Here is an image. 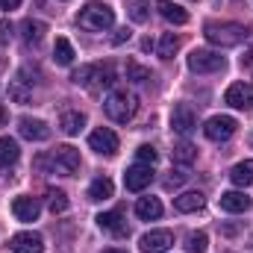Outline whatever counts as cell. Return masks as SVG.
Listing matches in <instances>:
<instances>
[{
  "label": "cell",
  "mask_w": 253,
  "mask_h": 253,
  "mask_svg": "<svg viewBox=\"0 0 253 253\" xmlns=\"http://www.w3.org/2000/svg\"><path fill=\"white\" fill-rule=\"evenodd\" d=\"M203 36L218 44V47H236L242 42H248V27L245 24H236V21H209L203 27Z\"/></svg>",
  "instance_id": "6da1fadb"
},
{
  "label": "cell",
  "mask_w": 253,
  "mask_h": 253,
  "mask_svg": "<svg viewBox=\"0 0 253 253\" xmlns=\"http://www.w3.org/2000/svg\"><path fill=\"white\" fill-rule=\"evenodd\" d=\"M77 21H80V27H85V30L103 33V30H109V27L115 24V9H112L109 3H100V0H88V3L80 9Z\"/></svg>",
  "instance_id": "7a4b0ae2"
},
{
  "label": "cell",
  "mask_w": 253,
  "mask_h": 253,
  "mask_svg": "<svg viewBox=\"0 0 253 253\" xmlns=\"http://www.w3.org/2000/svg\"><path fill=\"white\" fill-rule=\"evenodd\" d=\"M103 109H106V115H109L115 124H126V121L135 115L138 100H135V94H129V91H124V88H118V91H112V94L103 100Z\"/></svg>",
  "instance_id": "3957f363"
},
{
  "label": "cell",
  "mask_w": 253,
  "mask_h": 253,
  "mask_svg": "<svg viewBox=\"0 0 253 253\" xmlns=\"http://www.w3.org/2000/svg\"><path fill=\"white\" fill-rule=\"evenodd\" d=\"M224 56L221 53H215V50H203V47H197V50H191L189 53V68L194 74H215V71H224Z\"/></svg>",
  "instance_id": "277c9868"
},
{
  "label": "cell",
  "mask_w": 253,
  "mask_h": 253,
  "mask_svg": "<svg viewBox=\"0 0 253 253\" xmlns=\"http://www.w3.org/2000/svg\"><path fill=\"white\" fill-rule=\"evenodd\" d=\"M50 165H53V171H59V174H65V177L77 174V171H80V150L71 147V144L56 147V150L50 153Z\"/></svg>",
  "instance_id": "5b68a950"
},
{
  "label": "cell",
  "mask_w": 253,
  "mask_h": 253,
  "mask_svg": "<svg viewBox=\"0 0 253 253\" xmlns=\"http://www.w3.org/2000/svg\"><path fill=\"white\" fill-rule=\"evenodd\" d=\"M88 147L100 156H115L118 153V135L109 129V126H97L91 135H88Z\"/></svg>",
  "instance_id": "8992f818"
},
{
  "label": "cell",
  "mask_w": 253,
  "mask_h": 253,
  "mask_svg": "<svg viewBox=\"0 0 253 253\" xmlns=\"http://www.w3.org/2000/svg\"><path fill=\"white\" fill-rule=\"evenodd\" d=\"M236 126H239L236 124V118H230V115H215V118L206 121L203 132H206L209 141H227V138H233Z\"/></svg>",
  "instance_id": "52a82bcc"
},
{
  "label": "cell",
  "mask_w": 253,
  "mask_h": 253,
  "mask_svg": "<svg viewBox=\"0 0 253 253\" xmlns=\"http://www.w3.org/2000/svg\"><path fill=\"white\" fill-rule=\"evenodd\" d=\"M171 245H174V233H171V230H150V233H144L141 242H138L141 253H165Z\"/></svg>",
  "instance_id": "ba28073f"
},
{
  "label": "cell",
  "mask_w": 253,
  "mask_h": 253,
  "mask_svg": "<svg viewBox=\"0 0 253 253\" xmlns=\"http://www.w3.org/2000/svg\"><path fill=\"white\" fill-rule=\"evenodd\" d=\"M171 129L180 132V135H189V132L197 129V115H194V109H191L189 103H177L174 106V112H171Z\"/></svg>",
  "instance_id": "9c48e42d"
},
{
  "label": "cell",
  "mask_w": 253,
  "mask_h": 253,
  "mask_svg": "<svg viewBox=\"0 0 253 253\" xmlns=\"http://www.w3.org/2000/svg\"><path fill=\"white\" fill-rule=\"evenodd\" d=\"M153 183V165H132V168H126L124 174V186L129 191H144L147 186Z\"/></svg>",
  "instance_id": "30bf717a"
},
{
  "label": "cell",
  "mask_w": 253,
  "mask_h": 253,
  "mask_svg": "<svg viewBox=\"0 0 253 253\" xmlns=\"http://www.w3.org/2000/svg\"><path fill=\"white\" fill-rule=\"evenodd\" d=\"M224 100H227V106H233V109H251L253 106V85H248V83H233V85L227 88Z\"/></svg>",
  "instance_id": "8fae6325"
},
{
  "label": "cell",
  "mask_w": 253,
  "mask_h": 253,
  "mask_svg": "<svg viewBox=\"0 0 253 253\" xmlns=\"http://www.w3.org/2000/svg\"><path fill=\"white\" fill-rule=\"evenodd\" d=\"M9 248L12 253H44V242L39 233H15Z\"/></svg>",
  "instance_id": "7c38bea8"
},
{
  "label": "cell",
  "mask_w": 253,
  "mask_h": 253,
  "mask_svg": "<svg viewBox=\"0 0 253 253\" xmlns=\"http://www.w3.org/2000/svg\"><path fill=\"white\" fill-rule=\"evenodd\" d=\"M18 132L24 138H30V141H47L50 138V126L42 118H21L18 121Z\"/></svg>",
  "instance_id": "4fadbf2b"
},
{
  "label": "cell",
  "mask_w": 253,
  "mask_h": 253,
  "mask_svg": "<svg viewBox=\"0 0 253 253\" xmlns=\"http://www.w3.org/2000/svg\"><path fill=\"white\" fill-rule=\"evenodd\" d=\"M12 212H15V218L18 221H36L39 218V212H42V203L36 200V197H15L12 200Z\"/></svg>",
  "instance_id": "5bb4252c"
},
{
  "label": "cell",
  "mask_w": 253,
  "mask_h": 253,
  "mask_svg": "<svg viewBox=\"0 0 253 253\" xmlns=\"http://www.w3.org/2000/svg\"><path fill=\"white\" fill-rule=\"evenodd\" d=\"M221 209L224 212H248L251 209V197L245 191H224L221 194Z\"/></svg>",
  "instance_id": "9a60e30c"
},
{
  "label": "cell",
  "mask_w": 253,
  "mask_h": 253,
  "mask_svg": "<svg viewBox=\"0 0 253 253\" xmlns=\"http://www.w3.org/2000/svg\"><path fill=\"white\" fill-rule=\"evenodd\" d=\"M135 215H138L141 221H156V218H162V200H159V197H138Z\"/></svg>",
  "instance_id": "2e32d148"
},
{
  "label": "cell",
  "mask_w": 253,
  "mask_h": 253,
  "mask_svg": "<svg viewBox=\"0 0 253 253\" xmlns=\"http://www.w3.org/2000/svg\"><path fill=\"white\" fill-rule=\"evenodd\" d=\"M156 9H159V15L165 18V21H171V24H189V12L183 9V6H177V3H171V0H159L156 3Z\"/></svg>",
  "instance_id": "e0dca14e"
},
{
  "label": "cell",
  "mask_w": 253,
  "mask_h": 253,
  "mask_svg": "<svg viewBox=\"0 0 253 253\" xmlns=\"http://www.w3.org/2000/svg\"><path fill=\"white\" fill-rule=\"evenodd\" d=\"M44 33H47V24H44V21L27 18V21L21 24V36H24V42H27V44H39V42L44 39Z\"/></svg>",
  "instance_id": "ac0fdd59"
},
{
  "label": "cell",
  "mask_w": 253,
  "mask_h": 253,
  "mask_svg": "<svg viewBox=\"0 0 253 253\" xmlns=\"http://www.w3.org/2000/svg\"><path fill=\"white\" fill-rule=\"evenodd\" d=\"M203 203H206V197L200 191H183L180 197H174L177 212H197V209H203Z\"/></svg>",
  "instance_id": "d6986e66"
},
{
  "label": "cell",
  "mask_w": 253,
  "mask_h": 253,
  "mask_svg": "<svg viewBox=\"0 0 253 253\" xmlns=\"http://www.w3.org/2000/svg\"><path fill=\"white\" fill-rule=\"evenodd\" d=\"M230 180H233V186H239V189H248V186H253V159H245V162L233 165Z\"/></svg>",
  "instance_id": "ffe728a7"
},
{
  "label": "cell",
  "mask_w": 253,
  "mask_h": 253,
  "mask_svg": "<svg viewBox=\"0 0 253 253\" xmlns=\"http://www.w3.org/2000/svg\"><path fill=\"white\" fill-rule=\"evenodd\" d=\"M18 156H21L18 141H15V138H9V135H3V138H0V168L15 165V162H18Z\"/></svg>",
  "instance_id": "44dd1931"
},
{
  "label": "cell",
  "mask_w": 253,
  "mask_h": 253,
  "mask_svg": "<svg viewBox=\"0 0 253 253\" xmlns=\"http://www.w3.org/2000/svg\"><path fill=\"white\" fill-rule=\"evenodd\" d=\"M112 194H115V186H112L109 177H97V180L88 186V200H94V203H97V200H109Z\"/></svg>",
  "instance_id": "7402d4cb"
},
{
  "label": "cell",
  "mask_w": 253,
  "mask_h": 253,
  "mask_svg": "<svg viewBox=\"0 0 253 253\" xmlns=\"http://www.w3.org/2000/svg\"><path fill=\"white\" fill-rule=\"evenodd\" d=\"M59 126H62V132H68V135H77V132L85 126V115H83V112H62Z\"/></svg>",
  "instance_id": "603a6c76"
},
{
  "label": "cell",
  "mask_w": 253,
  "mask_h": 253,
  "mask_svg": "<svg viewBox=\"0 0 253 253\" xmlns=\"http://www.w3.org/2000/svg\"><path fill=\"white\" fill-rule=\"evenodd\" d=\"M71 80H74L77 85H85V88H91V85L97 83V65H80V68L71 74Z\"/></svg>",
  "instance_id": "cb8c5ba5"
},
{
  "label": "cell",
  "mask_w": 253,
  "mask_h": 253,
  "mask_svg": "<svg viewBox=\"0 0 253 253\" xmlns=\"http://www.w3.org/2000/svg\"><path fill=\"white\" fill-rule=\"evenodd\" d=\"M97 227L100 230H112V233H118V236H124V224H121V212L115 209V212H103V215H97Z\"/></svg>",
  "instance_id": "d4e9b609"
},
{
  "label": "cell",
  "mask_w": 253,
  "mask_h": 253,
  "mask_svg": "<svg viewBox=\"0 0 253 253\" xmlns=\"http://www.w3.org/2000/svg\"><path fill=\"white\" fill-rule=\"evenodd\" d=\"M171 156H174V162H180V165H191V162L197 159V147H194L191 141H180V144H174Z\"/></svg>",
  "instance_id": "484cf974"
},
{
  "label": "cell",
  "mask_w": 253,
  "mask_h": 253,
  "mask_svg": "<svg viewBox=\"0 0 253 253\" xmlns=\"http://www.w3.org/2000/svg\"><path fill=\"white\" fill-rule=\"evenodd\" d=\"M74 47H71V42L65 39V36H59L56 39V44H53V59H56V65H71L74 62Z\"/></svg>",
  "instance_id": "4316f807"
},
{
  "label": "cell",
  "mask_w": 253,
  "mask_h": 253,
  "mask_svg": "<svg viewBox=\"0 0 253 253\" xmlns=\"http://www.w3.org/2000/svg\"><path fill=\"white\" fill-rule=\"evenodd\" d=\"M177 50H180V36H174V33H165V36L159 39V44H156V53H159L162 59H171Z\"/></svg>",
  "instance_id": "83f0119b"
},
{
  "label": "cell",
  "mask_w": 253,
  "mask_h": 253,
  "mask_svg": "<svg viewBox=\"0 0 253 253\" xmlns=\"http://www.w3.org/2000/svg\"><path fill=\"white\" fill-rule=\"evenodd\" d=\"M47 209L53 215H62L65 209H68V194L62 189H50L47 191Z\"/></svg>",
  "instance_id": "f1b7e54d"
},
{
  "label": "cell",
  "mask_w": 253,
  "mask_h": 253,
  "mask_svg": "<svg viewBox=\"0 0 253 253\" xmlns=\"http://www.w3.org/2000/svg\"><path fill=\"white\" fill-rule=\"evenodd\" d=\"M206 248H209V236L206 233H191L186 239V251L189 253H206Z\"/></svg>",
  "instance_id": "f546056e"
},
{
  "label": "cell",
  "mask_w": 253,
  "mask_h": 253,
  "mask_svg": "<svg viewBox=\"0 0 253 253\" xmlns=\"http://www.w3.org/2000/svg\"><path fill=\"white\" fill-rule=\"evenodd\" d=\"M126 80H132V83H144V80H150V71L144 68V65H138V62H126Z\"/></svg>",
  "instance_id": "4dcf8cb0"
},
{
  "label": "cell",
  "mask_w": 253,
  "mask_h": 253,
  "mask_svg": "<svg viewBox=\"0 0 253 253\" xmlns=\"http://www.w3.org/2000/svg\"><path fill=\"white\" fill-rule=\"evenodd\" d=\"M97 83H100V85H115V65L112 62L97 65Z\"/></svg>",
  "instance_id": "1f68e13d"
},
{
  "label": "cell",
  "mask_w": 253,
  "mask_h": 253,
  "mask_svg": "<svg viewBox=\"0 0 253 253\" xmlns=\"http://www.w3.org/2000/svg\"><path fill=\"white\" fill-rule=\"evenodd\" d=\"M135 159H138L141 165H153V162L159 159V153H156V147H150V144H141V147L135 150Z\"/></svg>",
  "instance_id": "d6a6232c"
},
{
  "label": "cell",
  "mask_w": 253,
  "mask_h": 253,
  "mask_svg": "<svg viewBox=\"0 0 253 253\" xmlns=\"http://www.w3.org/2000/svg\"><path fill=\"white\" fill-rule=\"evenodd\" d=\"M129 18H132V21H138V24H144V21L150 18V6H147V3H141V0H138V3H132V6H129Z\"/></svg>",
  "instance_id": "836d02e7"
},
{
  "label": "cell",
  "mask_w": 253,
  "mask_h": 253,
  "mask_svg": "<svg viewBox=\"0 0 253 253\" xmlns=\"http://www.w3.org/2000/svg\"><path fill=\"white\" fill-rule=\"evenodd\" d=\"M9 97H12V100H18V103H27V100H30V94H27L21 85H12V88H9Z\"/></svg>",
  "instance_id": "e575fe53"
},
{
  "label": "cell",
  "mask_w": 253,
  "mask_h": 253,
  "mask_svg": "<svg viewBox=\"0 0 253 253\" xmlns=\"http://www.w3.org/2000/svg\"><path fill=\"white\" fill-rule=\"evenodd\" d=\"M9 42H12V24L0 21V44H9Z\"/></svg>",
  "instance_id": "d590c367"
},
{
  "label": "cell",
  "mask_w": 253,
  "mask_h": 253,
  "mask_svg": "<svg viewBox=\"0 0 253 253\" xmlns=\"http://www.w3.org/2000/svg\"><path fill=\"white\" fill-rule=\"evenodd\" d=\"M126 39H129V30H126V27H121V30L112 36V44H124Z\"/></svg>",
  "instance_id": "8d00e7d4"
},
{
  "label": "cell",
  "mask_w": 253,
  "mask_h": 253,
  "mask_svg": "<svg viewBox=\"0 0 253 253\" xmlns=\"http://www.w3.org/2000/svg\"><path fill=\"white\" fill-rule=\"evenodd\" d=\"M183 180H186V174H180V171H177V174H171V177H168V186H180Z\"/></svg>",
  "instance_id": "74e56055"
},
{
  "label": "cell",
  "mask_w": 253,
  "mask_h": 253,
  "mask_svg": "<svg viewBox=\"0 0 253 253\" xmlns=\"http://www.w3.org/2000/svg\"><path fill=\"white\" fill-rule=\"evenodd\" d=\"M18 6H21V0H0V9H9V12L18 9Z\"/></svg>",
  "instance_id": "f35d334b"
},
{
  "label": "cell",
  "mask_w": 253,
  "mask_h": 253,
  "mask_svg": "<svg viewBox=\"0 0 253 253\" xmlns=\"http://www.w3.org/2000/svg\"><path fill=\"white\" fill-rule=\"evenodd\" d=\"M242 65H245V68H251V71H253V47L248 50V53H245V56H242Z\"/></svg>",
  "instance_id": "ab89813d"
},
{
  "label": "cell",
  "mask_w": 253,
  "mask_h": 253,
  "mask_svg": "<svg viewBox=\"0 0 253 253\" xmlns=\"http://www.w3.org/2000/svg\"><path fill=\"white\" fill-rule=\"evenodd\" d=\"M6 124H9V109L0 103V126H6Z\"/></svg>",
  "instance_id": "60d3db41"
},
{
  "label": "cell",
  "mask_w": 253,
  "mask_h": 253,
  "mask_svg": "<svg viewBox=\"0 0 253 253\" xmlns=\"http://www.w3.org/2000/svg\"><path fill=\"white\" fill-rule=\"evenodd\" d=\"M103 253H126V251H118V248H109V251H103Z\"/></svg>",
  "instance_id": "b9f144b4"
},
{
  "label": "cell",
  "mask_w": 253,
  "mask_h": 253,
  "mask_svg": "<svg viewBox=\"0 0 253 253\" xmlns=\"http://www.w3.org/2000/svg\"><path fill=\"white\" fill-rule=\"evenodd\" d=\"M248 141H251V147H253V132H251V138H248Z\"/></svg>",
  "instance_id": "7bdbcfd3"
}]
</instances>
